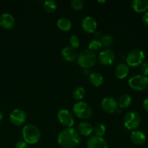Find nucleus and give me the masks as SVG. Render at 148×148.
<instances>
[{"instance_id":"f257e3e1","label":"nucleus","mask_w":148,"mask_h":148,"mask_svg":"<svg viewBox=\"0 0 148 148\" xmlns=\"http://www.w3.org/2000/svg\"><path fill=\"white\" fill-rule=\"evenodd\" d=\"M57 142L62 148H74L80 143V134L77 130L72 127L66 128L60 132Z\"/></svg>"},{"instance_id":"f03ea898","label":"nucleus","mask_w":148,"mask_h":148,"mask_svg":"<svg viewBox=\"0 0 148 148\" xmlns=\"http://www.w3.org/2000/svg\"><path fill=\"white\" fill-rule=\"evenodd\" d=\"M24 141L27 145H34L40 139V132L36 125L32 124L25 126L22 130Z\"/></svg>"},{"instance_id":"7ed1b4c3","label":"nucleus","mask_w":148,"mask_h":148,"mask_svg":"<svg viewBox=\"0 0 148 148\" xmlns=\"http://www.w3.org/2000/svg\"><path fill=\"white\" fill-rule=\"evenodd\" d=\"M77 63L82 68H91L95 64L97 56L95 52L85 49L80 52L77 56Z\"/></svg>"},{"instance_id":"20e7f679","label":"nucleus","mask_w":148,"mask_h":148,"mask_svg":"<svg viewBox=\"0 0 148 148\" xmlns=\"http://www.w3.org/2000/svg\"><path fill=\"white\" fill-rule=\"evenodd\" d=\"M145 58V55L143 51L138 49H133L127 54L126 58V62H127L126 64L129 66L137 67L141 66L142 64L144 62Z\"/></svg>"},{"instance_id":"39448f33","label":"nucleus","mask_w":148,"mask_h":148,"mask_svg":"<svg viewBox=\"0 0 148 148\" xmlns=\"http://www.w3.org/2000/svg\"><path fill=\"white\" fill-rule=\"evenodd\" d=\"M75 115L80 119H88L92 116V111L91 107L87 103L79 101L73 106Z\"/></svg>"},{"instance_id":"423d86ee","label":"nucleus","mask_w":148,"mask_h":148,"mask_svg":"<svg viewBox=\"0 0 148 148\" xmlns=\"http://www.w3.org/2000/svg\"><path fill=\"white\" fill-rule=\"evenodd\" d=\"M141 117L136 111H130L124 118V125L127 130H136L140 125Z\"/></svg>"},{"instance_id":"0eeeda50","label":"nucleus","mask_w":148,"mask_h":148,"mask_svg":"<svg viewBox=\"0 0 148 148\" xmlns=\"http://www.w3.org/2000/svg\"><path fill=\"white\" fill-rule=\"evenodd\" d=\"M129 85L135 91H143L148 86V77L143 75H136L129 79Z\"/></svg>"},{"instance_id":"6e6552de","label":"nucleus","mask_w":148,"mask_h":148,"mask_svg":"<svg viewBox=\"0 0 148 148\" xmlns=\"http://www.w3.org/2000/svg\"><path fill=\"white\" fill-rule=\"evenodd\" d=\"M57 118L59 123L66 128H70L75 124L74 116L69 110L61 109L57 114Z\"/></svg>"},{"instance_id":"1a4fd4ad","label":"nucleus","mask_w":148,"mask_h":148,"mask_svg":"<svg viewBox=\"0 0 148 148\" xmlns=\"http://www.w3.org/2000/svg\"><path fill=\"white\" fill-rule=\"evenodd\" d=\"M27 119V115L23 110L15 108L12 110L10 114V120L14 126H21Z\"/></svg>"},{"instance_id":"9d476101","label":"nucleus","mask_w":148,"mask_h":148,"mask_svg":"<svg viewBox=\"0 0 148 148\" xmlns=\"http://www.w3.org/2000/svg\"><path fill=\"white\" fill-rule=\"evenodd\" d=\"M98 23L96 20L92 16H86L82 21V28L86 33L91 34L96 31Z\"/></svg>"},{"instance_id":"9b49d317","label":"nucleus","mask_w":148,"mask_h":148,"mask_svg":"<svg viewBox=\"0 0 148 148\" xmlns=\"http://www.w3.org/2000/svg\"><path fill=\"white\" fill-rule=\"evenodd\" d=\"M101 108L106 113L113 114L118 110V102L112 97H106L101 101Z\"/></svg>"},{"instance_id":"f8f14e48","label":"nucleus","mask_w":148,"mask_h":148,"mask_svg":"<svg viewBox=\"0 0 148 148\" xmlns=\"http://www.w3.org/2000/svg\"><path fill=\"white\" fill-rule=\"evenodd\" d=\"M116 56L113 51L111 49H105L101 51L98 54V60L100 63L103 65L106 66H109L113 64V63L115 61Z\"/></svg>"},{"instance_id":"ddd939ff","label":"nucleus","mask_w":148,"mask_h":148,"mask_svg":"<svg viewBox=\"0 0 148 148\" xmlns=\"http://www.w3.org/2000/svg\"><path fill=\"white\" fill-rule=\"evenodd\" d=\"M108 143L102 137L92 136L87 141V148H108Z\"/></svg>"},{"instance_id":"4468645a","label":"nucleus","mask_w":148,"mask_h":148,"mask_svg":"<svg viewBox=\"0 0 148 148\" xmlns=\"http://www.w3.org/2000/svg\"><path fill=\"white\" fill-rule=\"evenodd\" d=\"M15 20L12 14L10 13H3L0 16V26L3 28L10 30L14 27Z\"/></svg>"},{"instance_id":"2eb2a0df","label":"nucleus","mask_w":148,"mask_h":148,"mask_svg":"<svg viewBox=\"0 0 148 148\" xmlns=\"http://www.w3.org/2000/svg\"><path fill=\"white\" fill-rule=\"evenodd\" d=\"M130 138H131L132 142L137 145H142L145 144L147 139L145 133L140 130H134L132 132Z\"/></svg>"},{"instance_id":"dca6fc26","label":"nucleus","mask_w":148,"mask_h":148,"mask_svg":"<svg viewBox=\"0 0 148 148\" xmlns=\"http://www.w3.org/2000/svg\"><path fill=\"white\" fill-rule=\"evenodd\" d=\"M116 77L118 79H122L127 77L130 73V66L126 63H120L116 66L114 71Z\"/></svg>"},{"instance_id":"f3484780","label":"nucleus","mask_w":148,"mask_h":148,"mask_svg":"<svg viewBox=\"0 0 148 148\" xmlns=\"http://www.w3.org/2000/svg\"><path fill=\"white\" fill-rule=\"evenodd\" d=\"M62 56L64 59L69 62H72L77 58V51L71 46H65L62 50Z\"/></svg>"},{"instance_id":"a211bd4d","label":"nucleus","mask_w":148,"mask_h":148,"mask_svg":"<svg viewBox=\"0 0 148 148\" xmlns=\"http://www.w3.org/2000/svg\"><path fill=\"white\" fill-rule=\"evenodd\" d=\"M131 4L136 12L145 13L148 10V0H133Z\"/></svg>"},{"instance_id":"6ab92c4d","label":"nucleus","mask_w":148,"mask_h":148,"mask_svg":"<svg viewBox=\"0 0 148 148\" xmlns=\"http://www.w3.org/2000/svg\"><path fill=\"white\" fill-rule=\"evenodd\" d=\"M77 132L81 135L85 136V137H89L93 132V127L89 122L82 121L78 125Z\"/></svg>"},{"instance_id":"aec40b11","label":"nucleus","mask_w":148,"mask_h":148,"mask_svg":"<svg viewBox=\"0 0 148 148\" xmlns=\"http://www.w3.org/2000/svg\"><path fill=\"white\" fill-rule=\"evenodd\" d=\"M89 81L93 86L100 87L103 84L104 78L101 73L92 72L89 76Z\"/></svg>"},{"instance_id":"412c9836","label":"nucleus","mask_w":148,"mask_h":148,"mask_svg":"<svg viewBox=\"0 0 148 148\" xmlns=\"http://www.w3.org/2000/svg\"><path fill=\"white\" fill-rule=\"evenodd\" d=\"M56 25L59 30L64 32H67L72 28V23L66 17H61L56 22Z\"/></svg>"},{"instance_id":"4be33fe9","label":"nucleus","mask_w":148,"mask_h":148,"mask_svg":"<svg viewBox=\"0 0 148 148\" xmlns=\"http://www.w3.org/2000/svg\"><path fill=\"white\" fill-rule=\"evenodd\" d=\"M132 102V98L130 94H123L119 99V107H120L121 108H127L131 105Z\"/></svg>"},{"instance_id":"5701e85b","label":"nucleus","mask_w":148,"mask_h":148,"mask_svg":"<svg viewBox=\"0 0 148 148\" xmlns=\"http://www.w3.org/2000/svg\"><path fill=\"white\" fill-rule=\"evenodd\" d=\"M43 7L45 11L49 13H52L54 12L57 9V4L53 0H47L43 2Z\"/></svg>"},{"instance_id":"b1692460","label":"nucleus","mask_w":148,"mask_h":148,"mask_svg":"<svg viewBox=\"0 0 148 148\" xmlns=\"http://www.w3.org/2000/svg\"><path fill=\"white\" fill-rule=\"evenodd\" d=\"M100 40L102 44V47L106 48V49H108V48L111 47L114 43L113 37L109 34H105L102 36L100 38Z\"/></svg>"},{"instance_id":"393cba45","label":"nucleus","mask_w":148,"mask_h":148,"mask_svg":"<svg viewBox=\"0 0 148 148\" xmlns=\"http://www.w3.org/2000/svg\"><path fill=\"white\" fill-rule=\"evenodd\" d=\"M102 48V44L101 43V40L98 38H94L90 40L88 43V49L92 51H96Z\"/></svg>"},{"instance_id":"a878e982","label":"nucleus","mask_w":148,"mask_h":148,"mask_svg":"<svg viewBox=\"0 0 148 148\" xmlns=\"http://www.w3.org/2000/svg\"><path fill=\"white\" fill-rule=\"evenodd\" d=\"M73 98L76 101H81L85 95V90L82 87H77L73 91Z\"/></svg>"},{"instance_id":"bb28decb","label":"nucleus","mask_w":148,"mask_h":148,"mask_svg":"<svg viewBox=\"0 0 148 148\" xmlns=\"http://www.w3.org/2000/svg\"><path fill=\"white\" fill-rule=\"evenodd\" d=\"M106 131V127L104 124H97L95 127H93V132L95 133V136L98 137H102L105 134Z\"/></svg>"},{"instance_id":"cd10ccee","label":"nucleus","mask_w":148,"mask_h":148,"mask_svg":"<svg viewBox=\"0 0 148 148\" xmlns=\"http://www.w3.org/2000/svg\"><path fill=\"white\" fill-rule=\"evenodd\" d=\"M71 7L76 11L81 10L84 7V1L82 0H72Z\"/></svg>"},{"instance_id":"c85d7f7f","label":"nucleus","mask_w":148,"mask_h":148,"mask_svg":"<svg viewBox=\"0 0 148 148\" xmlns=\"http://www.w3.org/2000/svg\"><path fill=\"white\" fill-rule=\"evenodd\" d=\"M69 43L71 45V47L76 49L79 46V39L76 35H72L69 38Z\"/></svg>"},{"instance_id":"c756f323","label":"nucleus","mask_w":148,"mask_h":148,"mask_svg":"<svg viewBox=\"0 0 148 148\" xmlns=\"http://www.w3.org/2000/svg\"><path fill=\"white\" fill-rule=\"evenodd\" d=\"M140 72L142 75L147 77L148 75V62H143L140 66Z\"/></svg>"},{"instance_id":"7c9ffc66","label":"nucleus","mask_w":148,"mask_h":148,"mask_svg":"<svg viewBox=\"0 0 148 148\" xmlns=\"http://www.w3.org/2000/svg\"><path fill=\"white\" fill-rule=\"evenodd\" d=\"M15 148H28V145L25 143V142L23 140H20V141H18L15 144Z\"/></svg>"},{"instance_id":"2f4dec72","label":"nucleus","mask_w":148,"mask_h":148,"mask_svg":"<svg viewBox=\"0 0 148 148\" xmlns=\"http://www.w3.org/2000/svg\"><path fill=\"white\" fill-rule=\"evenodd\" d=\"M142 20L143 23L146 25H148V12H145L142 17Z\"/></svg>"},{"instance_id":"473e14b6","label":"nucleus","mask_w":148,"mask_h":148,"mask_svg":"<svg viewBox=\"0 0 148 148\" xmlns=\"http://www.w3.org/2000/svg\"><path fill=\"white\" fill-rule=\"evenodd\" d=\"M143 106L144 108V109L147 112H148V98H145L143 101Z\"/></svg>"},{"instance_id":"72a5a7b5","label":"nucleus","mask_w":148,"mask_h":148,"mask_svg":"<svg viewBox=\"0 0 148 148\" xmlns=\"http://www.w3.org/2000/svg\"><path fill=\"white\" fill-rule=\"evenodd\" d=\"M2 120H3V114L2 113H1V111H0V123L2 121Z\"/></svg>"},{"instance_id":"f704fd0d","label":"nucleus","mask_w":148,"mask_h":148,"mask_svg":"<svg viewBox=\"0 0 148 148\" xmlns=\"http://www.w3.org/2000/svg\"><path fill=\"white\" fill-rule=\"evenodd\" d=\"M106 0H103V1H98V2H100V3H105L106 2Z\"/></svg>"},{"instance_id":"c9c22d12","label":"nucleus","mask_w":148,"mask_h":148,"mask_svg":"<svg viewBox=\"0 0 148 148\" xmlns=\"http://www.w3.org/2000/svg\"><path fill=\"white\" fill-rule=\"evenodd\" d=\"M147 92H148V86H147Z\"/></svg>"}]
</instances>
